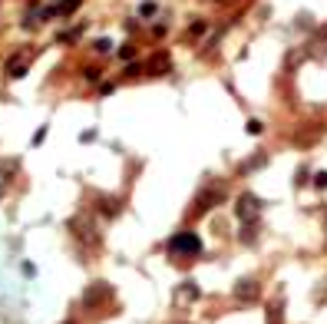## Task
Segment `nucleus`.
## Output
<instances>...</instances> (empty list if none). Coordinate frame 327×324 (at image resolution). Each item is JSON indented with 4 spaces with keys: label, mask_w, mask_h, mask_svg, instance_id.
<instances>
[{
    "label": "nucleus",
    "mask_w": 327,
    "mask_h": 324,
    "mask_svg": "<svg viewBox=\"0 0 327 324\" xmlns=\"http://www.w3.org/2000/svg\"><path fill=\"white\" fill-rule=\"evenodd\" d=\"M172 252H198V248H202V241H198V235H179V238H172Z\"/></svg>",
    "instance_id": "nucleus-1"
},
{
    "label": "nucleus",
    "mask_w": 327,
    "mask_h": 324,
    "mask_svg": "<svg viewBox=\"0 0 327 324\" xmlns=\"http://www.w3.org/2000/svg\"><path fill=\"white\" fill-rule=\"evenodd\" d=\"M314 185H317V189H327V172H317V179H314Z\"/></svg>",
    "instance_id": "nucleus-2"
}]
</instances>
